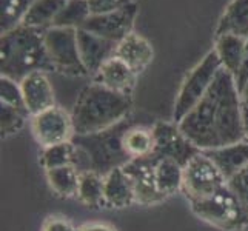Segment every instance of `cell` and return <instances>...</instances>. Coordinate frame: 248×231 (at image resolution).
<instances>
[{
    "label": "cell",
    "mask_w": 248,
    "mask_h": 231,
    "mask_svg": "<svg viewBox=\"0 0 248 231\" xmlns=\"http://www.w3.org/2000/svg\"><path fill=\"white\" fill-rule=\"evenodd\" d=\"M131 105V94L113 91L99 82L87 85L71 111L74 136L102 133L122 123L130 114Z\"/></svg>",
    "instance_id": "cell-2"
},
{
    "label": "cell",
    "mask_w": 248,
    "mask_h": 231,
    "mask_svg": "<svg viewBox=\"0 0 248 231\" xmlns=\"http://www.w3.org/2000/svg\"><path fill=\"white\" fill-rule=\"evenodd\" d=\"M244 140L248 143V111L244 109Z\"/></svg>",
    "instance_id": "cell-37"
},
{
    "label": "cell",
    "mask_w": 248,
    "mask_h": 231,
    "mask_svg": "<svg viewBox=\"0 0 248 231\" xmlns=\"http://www.w3.org/2000/svg\"><path fill=\"white\" fill-rule=\"evenodd\" d=\"M45 31L19 25L0 37V73L16 82L36 71H54L45 48Z\"/></svg>",
    "instance_id": "cell-3"
},
{
    "label": "cell",
    "mask_w": 248,
    "mask_h": 231,
    "mask_svg": "<svg viewBox=\"0 0 248 231\" xmlns=\"http://www.w3.org/2000/svg\"><path fill=\"white\" fill-rule=\"evenodd\" d=\"M134 202V188L124 167L109 171L105 176V207L126 208Z\"/></svg>",
    "instance_id": "cell-17"
},
{
    "label": "cell",
    "mask_w": 248,
    "mask_h": 231,
    "mask_svg": "<svg viewBox=\"0 0 248 231\" xmlns=\"http://www.w3.org/2000/svg\"><path fill=\"white\" fill-rule=\"evenodd\" d=\"M74 162V145L73 142H65L44 148L40 157V164L45 169L61 168L66 165H73Z\"/></svg>",
    "instance_id": "cell-27"
},
{
    "label": "cell",
    "mask_w": 248,
    "mask_h": 231,
    "mask_svg": "<svg viewBox=\"0 0 248 231\" xmlns=\"http://www.w3.org/2000/svg\"><path fill=\"white\" fill-rule=\"evenodd\" d=\"M224 34L248 39V0H232L219 19L216 37Z\"/></svg>",
    "instance_id": "cell-19"
},
{
    "label": "cell",
    "mask_w": 248,
    "mask_h": 231,
    "mask_svg": "<svg viewBox=\"0 0 248 231\" xmlns=\"http://www.w3.org/2000/svg\"><path fill=\"white\" fill-rule=\"evenodd\" d=\"M203 153L215 162V165L219 168L227 181H230L248 164V143L245 140Z\"/></svg>",
    "instance_id": "cell-18"
},
{
    "label": "cell",
    "mask_w": 248,
    "mask_h": 231,
    "mask_svg": "<svg viewBox=\"0 0 248 231\" xmlns=\"http://www.w3.org/2000/svg\"><path fill=\"white\" fill-rule=\"evenodd\" d=\"M0 104L10 105L28 114L27 107H25V102H23L20 83L10 79V77H3V76L0 77Z\"/></svg>",
    "instance_id": "cell-30"
},
{
    "label": "cell",
    "mask_w": 248,
    "mask_h": 231,
    "mask_svg": "<svg viewBox=\"0 0 248 231\" xmlns=\"http://www.w3.org/2000/svg\"><path fill=\"white\" fill-rule=\"evenodd\" d=\"M155 160V181L157 190L168 198L176 191L182 190L184 167L173 159H160Z\"/></svg>",
    "instance_id": "cell-22"
},
{
    "label": "cell",
    "mask_w": 248,
    "mask_h": 231,
    "mask_svg": "<svg viewBox=\"0 0 248 231\" xmlns=\"http://www.w3.org/2000/svg\"><path fill=\"white\" fill-rule=\"evenodd\" d=\"M134 2H136V0H134Z\"/></svg>",
    "instance_id": "cell-38"
},
{
    "label": "cell",
    "mask_w": 248,
    "mask_h": 231,
    "mask_svg": "<svg viewBox=\"0 0 248 231\" xmlns=\"http://www.w3.org/2000/svg\"><path fill=\"white\" fill-rule=\"evenodd\" d=\"M227 182L215 162L201 151L184 167L182 193L188 202H194L215 194L225 186Z\"/></svg>",
    "instance_id": "cell-8"
},
{
    "label": "cell",
    "mask_w": 248,
    "mask_h": 231,
    "mask_svg": "<svg viewBox=\"0 0 248 231\" xmlns=\"http://www.w3.org/2000/svg\"><path fill=\"white\" fill-rule=\"evenodd\" d=\"M125 173L131 179L134 188L136 202L143 205L159 203L167 199L164 194L157 190L155 181V160L151 156L131 159L124 165Z\"/></svg>",
    "instance_id": "cell-12"
},
{
    "label": "cell",
    "mask_w": 248,
    "mask_h": 231,
    "mask_svg": "<svg viewBox=\"0 0 248 231\" xmlns=\"http://www.w3.org/2000/svg\"><path fill=\"white\" fill-rule=\"evenodd\" d=\"M114 56L125 62L139 76L151 65L155 59V49L143 36L133 31L117 44Z\"/></svg>",
    "instance_id": "cell-15"
},
{
    "label": "cell",
    "mask_w": 248,
    "mask_h": 231,
    "mask_svg": "<svg viewBox=\"0 0 248 231\" xmlns=\"http://www.w3.org/2000/svg\"><path fill=\"white\" fill-rule=\"evenodd\" d=\"M222 68L220 61L215 49L205 54L202 61L186 74L181 90L177 92L173 109V121L179 123L190 111L199 104L201 99L207 94L210 87L215 82L219 70Z\"/></svg>",
    "instance_id": "cell-6"
},
{
    "label": "cell",
    "mask_w": 248,
    "mask_h": 231,
    "mask_svg": "<svg viewBox=\"0 0 248 231\" xmlns=\"http://www.w3.org/2000/svg\"><path fill=\"white\" fill-rule=\"evenodd\" d=\"M228 186L232 188L248 219V164L230 179Z\"/></svg>",
    "instance_id": "cell-31"
},
{
    "label": "cell",
    "mask_w": 248,
    "mask_h": 231,
    "mask_svg": "<svg viewBox=\"0 0 248 231\" xmlns=\"http://www.w3.org/2000/svg\"><path fill=\"white\" fill-rule=\"evenodd\" d=\"M66 0H34L32 5L25 13L22 23L25 27L48 30L53 27L56 17L62 11Z\"/></svg>",
    "instance_id": "cell-20"
},
{
    "label": "cell",
    "mask_w": 248,
    "mask_h": 231,
    "mask_svg": "<svg viewBox=\"0 0 248 231\" xmlns=\"http://www.w3.org/2000/svg\"><path fill=\"white\" fill-rule=\"evenodd\" d=\"M122 123L102 133L74 136L71 140L74 145L73 165L79 173L96 171L107 176L109 171L121 168L131 160L122 147V136L126 130L121 128Z\"/></svg>",
    "instance_id": "cell-4"
},
{
    "label": "cell",
    "mask_w": 248,
    "mask_h": 231,
    "mask_svg": "<svg viewBox=\"0 0 248 231\" xmlns=\"http://www.w3.org/2000/svg\"><path fill=\"white\" fill-rule=\"evenodd\" d=\"M79 171L74 165L46 169V181L53 191L62 198H74L78 196L79 188Z\"/></svg>",
    "instance_id": "cell-25"
},
{
    "label": "cell",
    "mask_w": 248,
    "mask_h": 231,
    "mask_svg": "<svg viewBox=\"0 0 248 231\" xmlns=\"http://www.w3.org/2000/svg\"><path fill=\"white\" fill-rule=\"evenodd\" d=\"M91 11L88 0H66L62 11L59 13L53 27L80 30L85 22L90 19Z\"/></svg>",
    "instance_id": "cell-26"
},
{
    "label": "cell",
    "mask_w": 248,
    "mask_h": 231,
    "mask_svg": "<svg viewBox=\"0 0 248 231\" xmlns=\"http://www.w3.org/2000/svg\"><path fill=\"white\" fill-rule=\"evenodd\" d=\"M45 48L56 73L70 77L88 76L82 63L78 30L51 27L45 31Z\"/></svg>",
    "instance_id": "cell-7"
},
{
    "label": "cell",
    "mask_w": 248,
    "mask_h": 231,
    "mask_svg": "<svg viewBox=\"0 0 248 231\" xmlns=\"http://www.w3.org/2000/svg\"><path fill=\"white\" fill-rule=\"evenodd\" d=\"M245 40L247 39L233 36V34H224V36L216 37V45L213 49L216 51L222 68L233 76L241 66L245 51Z\"/></svg>",
    "instance_id": "cell-21"
},
{
    "label": "cell",
    "mask_w": 248,
    "mask_h": 231,
    "mask_svg": "<svg viewBox=\"0 0 248 231\" xmlns=\"http://www.w3.org/2000/svg\"><path fill=\"white\" fill-rule=\"evenodd\" d=\"M27 116L30 114L10 105L0 104V131H2V138H8V136L19 133L25 125Z\"/></svg>",
    "instance_id": "cell-29"
},
{
    "label": "cell",
    "mask_w": 248,
    "mask_h": 231,
    "mask_svg": "<svg viewBox=\"0 0 248 231\" xmlns=\"http://www.w3.org/2000/svg\"><path fill=\"white\" fill-rule=\"evenodd\" d=\"M42 231H79V230H76L71 222L63 217H48L44 227H42Z\"/></svg>",
    "instance_id": "cell-34"
},
{
    "label": "cell",
    "mask_w": 248,
    "mask_h": 231,
    "mask_svg": "<svg viewBox=\"0 0 248 231\" xmlns=\"http://www.w3.org/2000/svg\"><path fill=\"white\" fill-rule=\"evenodd\" d=\"M134 0H88L91 15L114 13L121 8L133 3Z\"/></svg>",
    "instance_id": "cell-32"
},
{
    "label": "cell",
    "mask_w": 248,
    "mask_h": 231,
    "mask_svg": "<svg viewBox=\"0 0 248 231\" xmlns=\"http://www.w3.org/2000/svg\"><path fill=\"white\" fill-rule=\"evenodd\" d=\"M177 125L201 151L242 142L244 107L233 74L220 68L207 94Z\"/></svg>",
    "instance_id": "cell-1"
},
{
    "label": "cell",
    "mask_w": 248,
    "mask_h": 231,
    "mask_svg": "<svg viewBox=\"0 0 248 231\" xmlns=\"http://www.w3.org/2000/svg\"><path fill=\"white\" fill-rule=\"evenodd\" d=\"M31 131L37 143L44 148L71 142L74 138L73 117L63 108L56 105L31 117Z\"/></svg>",
    "instance_id": "cell-10"
},
{
    "label": "cell",
    "mask_w": 248,
    "mask_h": 231,
    "mask_svg": "<svg viewBox=\"0 0 248 231\" xmlns=\"http://www.w3.org/2000/svg\"><path fill=\"white\" fill-rule=\"evenodd\" d=\"M78 198L90 208L105 207V176L96 173V171L80 173Z\"/></svg>",
    "instance_id": "cell-23"
},
{
    "label": "cell",
    "mask_w": 248,
    "mask_h": 231,
    "mask_svg": "<svg viewBox=\"0 0 248 231\" xmlns=\"http://www.w3.org/2000/svg\"><path fill=\"white\" fill-rule=\"evenodd\" d=\"M78 42H79V53L82 63L87 70L88 76H96L108 59H111L116 53L117 44L104 37H99L87 30H78Z\"/></svg>",
    "instance_id": "cell-14"
},
{
    "label": "cell",
    "mask_w": 248,
    "mask_h": 231,
    "mask_svg": "<svg viewBox=\"0 0 248 231\" xmlns=\"http://www.w3.org/2000/svg\"><path fill=\"white\" fill-rule=\"evenodd\" d=\"M136 79H138V74L116 56L108 59L94 76V82H99L109 90L124 94H131Z\"/></svg>",
    "instance_id": "cell-16"
},
{
    "label": "cell",
    "mask_w": 248,
    "mask_h": 231,
    "mask_svg": "<svg viewBox=\"0 0 248 231\" xmlns=\"http://www.w3.org/2000/svg\"><path fill=\"white\" fill-rule=\"evenodd\" d=\"M20 88L25 107H27V111L31 117L56 107L53 83L45 71H36L27 76L20 82Z\"/></svg>",
    "instance_id": "cell-13"
},
{
    "label": "cell",
    "mask_w": 248,
    "mask_h": 231,
    "mask_svg": "<svg viewBox=\"0 0 248 231\" xmlns=\"http://www.w3.org/2000/svg\"><path fill=\"white\" fill-rule=\"evenodd\" d=\"M139 13L138 2H133L121 10L108 14L90 15V19L85 22L82 30H87L99 37H104L107 40L119 44L124 40L128 34L133 32L134 20Z\"/></svg>",
    "instance_id": "cell-11"
},
{
    "label": "cell",
    "mask_w": 248,
    "mask_h": 231,
    "mask_svg": "<svg viewBox=\"0 0 248 231\" xmlns=\"http://www.w3.org/2000/svg\"><path fill=\"white\" fill-rule=\"evenodd\" d=\"M233 77H234L237 90L241 91L247 85V82H248V39L245 40V51H244V57H242L241 66H239L237 73Z\"/></svg>",
    "instance_id": "cell-33"
},
{
    "label": "cell",
    "mask_w": 248,
    "mask_h": 231,
    "mask_svg": "<svg viewBox=\"0 0 248 231\" xmlns=\"http://www.w3.org/2000/svg\"><path fill=\"white\" fill-rule=\"evenodd\" d=\"M239 96H241V102H242V107L245 111H248V82L245 87L239 91Z\"/></svg>",
    "instance_id": "cell-36"
},
{
    "label": "cell",
    "mask_w": 248,
    "mask_h": 231,
    "mask_svg": "<svg viewBox=\"0 0 248 231\" xmlns=\"http://www.w3.org/2000/svg\"><path fill=\"white\" fill-rule=\"evenodd\" d=\"M190 207L196 216L213 227L227 231L248 230V219L228 182L208 198L190 202Z\"/></svg>",
    "instance_id": "cell-5"
},
{
    "label": "cell",
    "mask_w": 248,
    "mask_h": 231,
    "mask_svg": "<svg viewBox=\"0 0 248 231\" xmlns=\"http://www.w3.org/2000/svg\"><path fill=\"white\" fill-rule=\"evenodd\" d=\"M79 231H114V228H111L105 224H88L79 228Z\"/></svg>",
    "instance_id": "cell-35"
},
{
    "label": "cell",
    "mask_w": 248,
    "mask_h": 231,
    "mask_svg": "<svg viewBox=\"0 0 248 231\" xmlns=\"http://www.w3.org/2000/svg\"><path fill=\"white\" fill-rule=\"evenodd\" d=\"M34 0H0L2 3V34L22 23V19Z\"/></svg>",
    "instance_id": "cell-28"
},
{
    "label": "cell",
    "mask_w": 248,
    "mask_h": 231,
    "mask_svg": "<svg viewBox=\"0 0 248 231\" xmlns=\"http://www.w3.org/2000/svg\"><path fill=\"white\" fill-rule=\"evenodd\" d=\"M155 134V151L150 156L156 160L173 159L177 164L185 167L201 150L194 147L193 142L181 131L177 123L157 122L153 126Z\"/></svg>",
    "instance_id": "cell-9"
},
{
    "label": "cell",
    "mask_w": 248,
    "mask_h": 231,
    "mask_svg": "<svg viewBox=\"0 0 248 231\" xmlns=\"http://www.w3.org/2000/svg\"><path fill=\"white\" fill-rule=\"evenodd\" d=\"M122 147L130 159L147 157L155 151V134L153 128L131 126L122 136Z\"/></svg>",
    "instance_id": "cell-24"
}]
</instances>
